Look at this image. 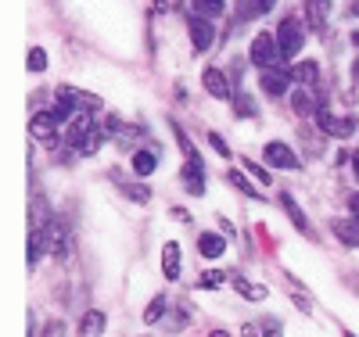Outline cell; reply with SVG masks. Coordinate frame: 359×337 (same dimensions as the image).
I'll return each instance as SVG.
<instances>
[{"label": "cell", "instance_id": "obj_1", "mask_svg": "<svg viewBox=\"0 0 359 337\" xmlns=\"http://www.w3.org/2000/svg\"><path fill=\"white\" fill-rule=\"evenodd\" d=\"M108 126H101V122L94 118V111H79L72 122H69V144H76L83 155H94V151L101 147Z\"/></svg>", "mask_w": 359, "mask_h": 337}, {"label": "cell", "instance_id": "obj_2", "mask_svg": "<svg viewBox=\"0 0 359 337\" xmlns=\"http://www.w3.org/2000/svg\"><path fill=\"white\" fill-rule=\"evenodd\" d=\"M277 47H280V57H294L298 50L306 47V29H302V22H298L294 15H287V18L280 22V29H277Z\"/></svg>", "mask_w": 359, "mask_h": 337}, {"label": "cell", "instance_id": "obj_3", "mask_svg": "<svg viewBox=\"0 0 359 337\" xmlns=\"http://www.w3.org/2000/svg\"><path fill=\"white\" fill-rule=\"evenodd\" d=\"M40 230H43V248L54 259H65V252H69V223L65 219H47Z\"/></svg>", "mask_w": 359, "mask_h": 337}, {"label": "cell", "instance_id": "obj_4", "mask_svg": "<svg viewBox=\"0 0 359 337\" xmlns=\"http://www.w3.org/2000/svg\"><path fill=\"white\" fill-rule=\"evenodd\" d=\"M248 57L255 61L259 69H273L277 61H280V47H277V36H269V33H259V36L252 40V50H248Z\"/></svg>", "mask_w": 359, "mask_h": 337}, {"label": "cell", "instance_id": "obj_5", "mask_svg": "<svg viewBox=\"0 0 359 337\" xmlns=\"http://www.w3.org/2000/svg\"><path fill=\"white\" fill-rule=\"evenodd\" d=\"M316 126L327 133V137H338V140H348L355 130H359V122L352 115H327V111H316Z\"/></svg>", "mask_w": 359, "mask_h": 337}, {"label": "cell", "instance_id": "obj_6", "mask_svg": "<svg viewBox=\"0 0 359 337\" xmlns=\"http://www.w3.org/2000/svg\"><path fill=\"white\" fill-rule=\"evenodd\" d=\"M294 79H291V72H284V69H262V76H259V86L266 90L269 97H284L287 94V86H291Z\"/></svg>", "mask_w": 359, "mask_h": 337}, {"label": "cell", "instance_id": "obj_7", "mask_svg": "<svg viewBox=\"0 0 359 337\" xmlns=\"http://www.w3.org/2000/svg\"><path fill=\"white\" fill-rule=\"evenodd\" d=\"M57 101H65L69 108H79V111H97L101 108L97 94H83L76 86H57Z\"/></svg>", "mask_w": 359, "mask_h": 337}, {"label": "cell", "instance_id": "obj_8", "mask_svg": "<svg viewBox=\"0 0 359 337\" xmlns=\"http://www.w3.org/2000/svg\"><path fill=\"white\" fill-rule=\"evenodd\" d=\"M266 162L273 165V169H302V162H298V155L287 147V144H280V140H273V144H266Z\"/></svg>", "mask_w": 359, "mask_h": 337}, {"label": "cell", "instance_id": "obj_9", "mask_svg": "<svg viewBox=\"0 0 359 337\" xmlns=\"http://www.w3.org/2000/svg\"><path fill=\"white\" fill-rule=\"evenodd\" d=\"M187 29H191V43H194V50H208V47L216 43L212 18H201V15H194V18L187 22Z\"/></svg>", "mask_w": 359, "mask_h": 337}, {"label": "cell", "instance_id": "obj_10", "mask_svg": "<svg viewBox=\"0 0 359 337\" xmlns=\"http://www.w3.org/2000/svg\"><path fill=\"white\" fill-rule=\"evenodd\" d=\"M180 179H184L187 194H194V198H201V194H205V169H201V158H198V155H194V158H187V165L180 169Z\"/></svg>", "mask_w": 359, "mask_h": 337}, {"label": "cell", "instance_id": "obj_11", "mask_svg": "<svg viewBox=\"0 0 359 337\" xmlns=\"http://www.w3.org/2000/svg\"><path fill=\"white\" fill-rule=\"evenodd\" d=\"M280 205H284V212H287V219L294 223V230L302 233V237H309V240H316V230H313V223L306 219V212H302V205H298L291 194H280Z\"/></svg>", "mask_w": 359, "mask_h": 337}, {"label": "cell", "instance_id": "obj_12", "mask_svg": "<svg viewBox=\"0 0 359 337\" xmlns=\"http://www.w3.org/2000/svg\"><path fill=\"white\" fill-rule=\"evenodd\" d=\"M327 18H331V0H306V22L313 33H323Z\"/></svg>", "mask_w": 359, "mask_h": 337}, {"label": "cell", "instance_id": "obj_13", "mask_svg": "<svg viewBox=\"0 0 359 337\" xmlns=\"http://www.w3.org/2000/svg\"><path fill=\"white\" fill-rule=\"evenodd\" d=\"M54 126H57V118H54V111H36L33 115V122H29V133H33L36 140H54Z\"/></svg>", "mask_w": 359, "mask_h": 337}, {"label": "cell", "instance_id": "obj_14", "mask_svg": "<svg viewBox=\"0 0 359 337\" xmlns=\"http://www.w3.org/2000/svg\"><path fill=\"white\" fill-rule=\"evenodd\" d=\"M180 259H184V252H180V244L169 240L165 248H162V273H165V280H180Z\"/></svg>", "mask_w": 359, "mask_h": 337}, {"label": "cell", "instance_id": "obj_15", "mask_svg": "<svg viewBox=\"0 0 359 337\" xmlns=\"http://www.w3.org/2000/svg\"><path fill=\"white\" fill-rule=\"evenodd\" d=\"M273 4H277V0H237V15H233V22H252L255 15H266Z\"/></svg>", "mask_w": 359, "mask_h": 337}, {"label": "cell", "instance_id": "obj_16", "mask_svg": "<svg viewBox=\"0 0 359 337\" xmlns=\"http://www.w3.org/2000/svg\"><path fill=\"white\" fill-rule=\"evenodd\" d=\"M201 83H205V90H208L212 97H219V101H226V97H230V83H226V76H223L219 69H205Z\"/></svg>", "mask_w": 359, "mask_h": 337}, {"label": "cell", "instance_id": "obj_17", "mask_svg": "<svg viewBox=\"0 0 359 337\" xmlns=\"http://www.w3.org/2000/svg\"><path fill=\"white\" fill-rule=\"evenodd\" d=\"M331 230L338 233L341 244H352V248H359V219H355V216H352V219H334Z\"/></svg>", "mask_w": 359, "mask_h": 337}, {"label": "cell", "instance_id": "obj_18", "mask_svg": "<svg viewBox=\"0 0 359 337\" xmlns=\"http://www.w3.org/2000/svg\"><path fill=\"white\" fill-rule=\"evenodd\" d=\"M198 252H201L205 259H219V255L226 252V240H223L219 233H201V237H198Z\"/></svg>", "mask_w": 359, "mask_h": 337}, {"label": "cell", "instance_id": "obj_19", "mask_svg": "<svg viewBox=\"0 0 359 337\" xmlns=\"http://www.w3.org/2000/svg\"><path fill=\"white\" fill-rule=\"evenodd\" d=\"M291 79H294V86H316L320 83V65L316 61H302L298 69H291Z\"/></svg>", "mask_w": 359, "mask_h": 337}, {"label": "cell", "instance_id": "obj_20", "mask_svg": "<svg viewBox=\"0 0 359 337\" xmlns=\"http://www.w3.org/2000/svg\"><path fill=\"white\" fill-rule=\"evenodd\" d=\"M309 90H316V86H294V97H291V104H294V111H298V115H316V111H320Z\"/></svg>", "mask_w": 359, "mask_h": 337}, {"label": "cell", "instance_id": "obj_21", "mask_svg": "<svg viewBox=\"0 0 359 337\" xmlns=\"http://www.w3.org/2000/svg\"><path fill=\"white\" fill-rule=\"evenodd\" d=\"M101 333H104V312L90 309L83 316V323H79V337H101Z\"/></svg>", "mask_w": 359, "mask_h": 337}, {"label": "cell", "instance_id": "obj_22", "mask_svg": "<svg viewBox=\"0 0 359 337\" xmlns=\"http://www.w3.org/2000/svg\"><path fill=\"white\" fill-rule=\"evenodd\" d=\"M155 165H158L155 151H137V155H133V172H137V176H151Z\"/></svg>", "mask_w": 359, "mask_h": 337}, {"label": "cell", "instance_id": "obj_23", "mask_svg": "<svg viewBox=\"0 0 359 337\" xmlns=\"http://www.w3.org/2000/svg\"><path fill=\"white\" fill-rule=\"evenodd\" d=\"M191 8L201 18H216V15H223V0H191Z\"/></svg>", "mask_w": 359, "mask_h": 337}, {"label": "cell", "instance_id": "obj_24", "mask_svg": "<svg viewBox=\"0 0 359 337\" xmlns=\"http://www.w3.org/2000/svg\"><path fill=\"white\" fill-rule=\"evenodd\" d=\"M165 316V294H155L151 301H147V309H144V319L147 323H158Z\"/></svg>", "mask_w": 359, "mask_h": 337}, {"label": "cell", "instance_id": "obj_25", "mask_svg": "<svg viewBox=\"0 0 359 337\" xmlns=\"http://www.w3.org/2000/svg\"><path fill=\"white\" fill-rule=\"evenodd\" d=\"M233 287L241 291L248 301H262V298H266V291H262V287H255V284H248L245 277H233Z\"/></svg>", "mask_w": 359, "mask_h": 337}, {"label": "cell", "instance_id": "obj_26", "mask_svg": "<svg viewBox=\"0 0 359 337\" xmlns=\"http://www.w3.org/2000/svg\"><path fill=\"white\" fill-rule=\"evenodd\" d=\"M226 179H230V183H233V187H237V191H241V194H248V198H252V201H255V198H259V191H255V187H252V183H248V179H245V176H241V172H230V176H226Z\"/></svg>", "mask_w": 359, "mask_h": 337}, {"label": "cell", "instance_id": "obj_27", "mask_svg": "<svg viewBox=\"0 0 359 337\" xmlns=\"http://www.w3.org/2000/svg\"><path fill=\"white\" fill-rule=\"evenodd\" d=\"M123 191H126L137 205H147V201H151V191H147V187H137V183H123Z\"/></svg>", "mask_w": 359, "mask_h": 337}, {"label": "cell", "instance_id": "obj_28", "mask_svg": "<svg viewBox=\"0 0 359 337\" xmlns=\"http://www.w3.org/2000/svg\"><path fill=\"white\" fill-rule=\"evenodd\" d=\"M43 69H47V54L40 47H33L29 50V72H43Z\"/></svg>", "mask_w": 359, "mask_h": 337}, {"label": "cell", "instance_id": "obj_29", "mask_svg": "<svg viewBox=\"0 0 359 337\" xmlns=\"http://www.w3.org/2000/svg\"><path fill=\"white\" fill-rule=\"evenodd\" d=\"M233 108L241 111V118H252V115H255V104H252L248 94H237V97H233Z\"/></svg>", "mask_w": 359, "mask_h": 337}, {"label": "cell", "instance_id": "obj_30", "mask_svg": "<svg viewBox=\"0 0 359 337\" xmlns=\"http://www.w3.org/2000/svg\"><path fill=\"white\" fill-rule=\"evenodd\" d=\"M241 165H245V169H248V172H252V176H255L259 183H262V187H269V183H273V176H269V172H266L262 165H255V162H241Z\"/></svg>", "mask_w": 359, "mask_h": 337}, {"label": "cell", "instance_id": "obj_31", "mask_svg": "<svg viewBox=\"0 0 359 337\" xmlns=\"http://www.w3.org/2000/svg\"><path fill=\"white\" fill-rule=\"evenodd\" d=\"M223 284V273H201V280H198V287H205V291H212V287H219Z\"/></svg>", "mask_w": 359, "mask_h": 337}, {"label": "cell", "instance_id": "obj_32", "mask_svg": "<svg viewBox=\"0 0 359 337\" xmlns=\"http://www.w3.org/2000/svg\"><path fill=\"white\" fill-rule=\"evenodd\" d=\"M40 337H65V319H47Z\"/></svg>", "mask_w": 359, "mask_h": 337}, {"label": "cell", "instance_id": "obj_33", "mask_svg": "<svg viewBox=\"0 0 359 337\" xmlns=\"http://www.w3.org/2000/svg\"><path fill=\"white\" fill-rule=\"evenodd\" d=\"M208 144H212V151L216 155H223V158H230V144L219 137V133H208Z\"/></svg>", "mask_w": 359, "mask_h": 337}, {"label": "cell", "instance_id": "obj_34", "mask_svg": "<svg viewBox=\"0 0 359 337\" xmlns=\"http://www.w3.org/2000/svg\"><path fill=\"white\" fill-rule=\"evenodd\" d=\"M348 212L359 219V194H352V198H348Z\"/></svg>", "mask_w": 359, "mask_h": 337}, {"label": "cell", "instance_id": "obj_35", "mask_svg": "<svg viewBox=\"0 0 359 337\" xmlns=\"http://www.w3.org/2000/svg\"><path fill=\"white\" fill-rule=\"evenodd\" d=\"M165 8H169V0H155V11H158V15H162Z\"/></svg>", "mask_w": 359, "mask_h": 337}, {"label": "cell", "instance_id": "obj_36", "mask_svg": "<svg viewBox=\"0 0 359 337\" xmlns=\"http://www.w3.org/2000/svg\"><path fill=\"white\" fill-rule=\"evenodd\" d=\"M208 337H230L226 330H212V333H208Z\"/></svg>", "mask_w": 359, "mask_h": 337}, {"label": "cell", "instance_id": "obj_37", "mask_svg": "<svg viewBox=\"0 0 359 337\" xmlns=\"http://www.w3.org/2000/svg\"><path fill=\"white\" fill-rule=\"evenodd\" d=\"M352 169H355V176H359V151H355V158H352Z\"/></svg>", "mask_w": 359, "mask_h": 337}, {"label": "cell", "instance_id": "obj_38", "mask_svg": "<svg viewBox=\"0 0 359 337\" xmlns=\"http://www.w3.org/2000/svg\"><path fill=\"white\" fill-rule=\"evenodd\" d=\"M352 15L359 18V0H352Z\"/></svg>", "mask_w": 359, "mask_h": 337}, {"label": "cell", "instance_id": "obj_39", "mask_svg": "<svg viewBox=\"0 0 359 337\" xmlns=\"http://www.w3.org/2000/svg\"><path fill=\"white\" fill-rule=\"evenodd\" d=\"M355 43H359V33H355Z\"/></svg>", "mask_w": 359, "mask_h": 337}, {"label": "cell", "instance_id": "obj_40", "mask_svg": "<svg viewBox=\"0 0 359 337\" xmlns=\"http://www.w3.org/2000/svg\"><path fill=\"white\" fill-rule=\"evenodd\" d=\"M345 337H352V333H345Z\"/></svg>", "mask_w": 359, "mask_h": 337}]
</instances>
